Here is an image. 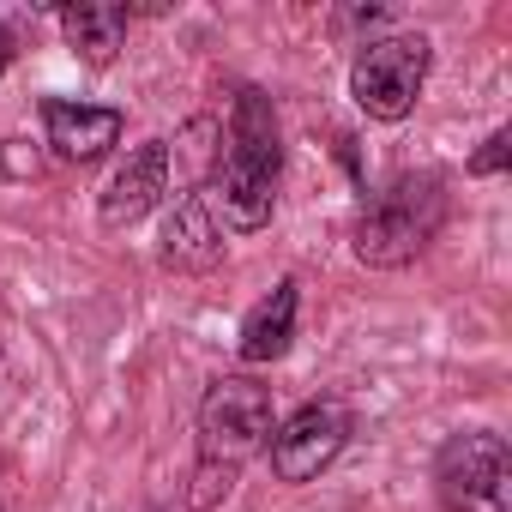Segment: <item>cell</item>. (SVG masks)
<instances>
[{"label": "cell", "mask_w": 512, "mask_h": 512, "mask_svg": "<svg viewBox=\"0 0 512 512\" xmlns=\"http://www.w3.org/2000/svg\"><path fill=\"white\" fill-rule=\"evenodd\" d=\"M278 416H272V386L260 374H217L199 398L193 416V470H187V506L217 512L241 470L266 452Z\"/></svg>", "instance_id": "1"}, {"label": "cell", "mask_w": 512, "mask_h": 512, "mask_svg": "<svg viewBox=\"0 0 512 512\" xmlns=\"http://www.w3.org/2000/svg\"><path fill=\"white\" fill-rule=\"evenodd\" d=\"M278 175H284V139H278V109L266 91L241 85L235 103H229V121H223V157H217V175L205 187L217 223L229 235H253L266 229L272 211H278Z\"/></svg>", "instance_id": "2"}, {"label": "cell", "mask_w": 512, "mask_h": 512, "mask_svg": "<svg viewBox=\"0 0 512 512\" xmlns=\"http://www.w3.org/2000/svg\"><path fill=\"white\" fill-rule=\"evenodd\" d=\"M452 217V193L440 169H404L386 187H374L350 217V253L374 272H404L434 247V235Z\"/></svg>", "instance_id": "3"}, {"label": "cell", "mask_w": 512, "mask_h": 512, "mask_svg": "<svg viewBox=\"0 0 512 512\" xmlns=\"http://www.w3.org/2000/svg\"><path fill=\"white\" fill-rule=\"evenodd\" d=\"M428 67H434V43L422 31H380L362 37L350 55V97L368 121L398 127L416 115L422 91H428Z\"/></svg>", "instance_id": "4"}, {"label": "cell", "mask_w": 512, "mask_h": 512, "mask_svg": "<svg viewBox=\"0 0 512 512\" xmlns=\"http://www.w3.org/2000/svg\"><path fill=\"white\" fill-rule=\"evenodd\" d=\"M512 452L494 428H458L434 452V500L446 512H506Z\"/></svg>", "instance_id": "5"}, {"label": "cell", "mask_w": 512, "mask_h": 512, "mask_svg": "<svg viewBox=\"0 0 512 512\" xmlns=\"http://www.w3.org/2000/svg\"><path fill=\"white\" fill-rule=\"evenodd\" d=\"M350 434H356V416H350L344 398H308V404L290 410V416L272 428V440H266L272 476H278L284 488H308V482H320V476L344 458Z\"/></svg>", "instance_id": "6"}, {"label": "cell", "mask_w": 512, "mask_h": 512, "mask_svg": "<svg viewBox=\"0 0 512 512\" xmlns=\"http://www.w3.org/2000/svg\"><path fill=\"white\" fill-rule=\"evenodd\" d=\"M163 199H175V193H169V151H163V139H145V145H133V151L109 169V181H103V193H97V223H103V229H133V223H145Z\"/></svg>", "instance_id": "7"}, {"label": "cell", "mask_w": 512, "mask_h": 512, "mask_svg": "<svg viewBox=\"0 0 512 512\" xmlns=\"http://www.w3.org/2000/svg\"><path fill=\"white\" fill-rule=\"evenodd\" d=\"M127 133V115L121 109H103V103H67V97H49L43 103V145L61 157V163H103Z\"/></svg>", "instance_id": "8"}, {"label": "cell", "mask_w": 512, "mask_h": 512, "mask_svg": "<svg viewBox=\"0 0 512 512\" xmlns=\"http://www.w3.org/2000/svg\"><path fill=\"white\" fill-rule=\"evenodd\" d=\"M223 247L229 241H223V223H217L211 199L205 193H181L169 205V217H163V266L181 272V278H205V272L223 266Z\"/></svg>", "instance_id": "9"}, {"label": "cell", "mask_w": 512, "mask_h": 512, "mask_svg": "<svg viewBox=\"0 0 512 512\" xmlns=\"http://www.w3.org/2000/svg\"><path fill=\"white\" fill-rule=\"evenodd\" d=\"M296 314H302V284H296V278H278L272 296H260V302L247 308V320H241V332H235V356H241L247 368L284 362L290 344H296Z\"/></svg>", "instance_id": "10"}, {"label": "cell", "mask_w": 512, "mask_h": 512, "mask_svg": "<svg viewBox=\"0 0 512 512\" xmlns=\"http://www.w3.org/2000/svg\"><path fill=\"white\" fill-rule=\"evenodd\" d=\"M169 151V193H205L211 175H217V157H223V121L217 115H193L175 127V139H163Z\"/></svg>", "instance_id": "11"}, {"label": "cell", "mask_w": 512, "mask_h": 512, "mask_svg": "<svg viewBox=\"0 0 512 512\" xmlns=\"http://www.w3.org/2000/svg\"><path fill=\"white\" fill-rule=\"evenodd\" d=\"M127 7H103V0H85V7H61V37L85 67H115V55L127 49Z\"/></svg>", "instance_id": "12"}, {"label": "cell", "mask_w": 512, "mask_h": 512, "mask_svg": "<svg viewBox=\"0 0 512 512\" xmlns=\"http://www.w3.org/2000/svg\"><path fill=\"white\" fill-rule=\"evenodd\" d=\"M506 157H512V127H494L482 145H476V157L464 163L476 181H494V175H506Z\"/></svg>", "instance_id": "13"}, {"label": "cell", "mask_w": 512, "mask_h": 512, "mask_svg": "<svg viewBox=\"0 0 512 512\" xmlns=\"http://www.w3.org/2000/svg\"><path fill=\"white\" fill-rule=\"evenodd\" d=\"M19 61V37H13V25H7V13H0V73H7Z\"/></svg>", "instance_id": "14"}, {"label": "cell", "mask_w": 512, "mask_h": 512, "mask_svg": "<svg viewBox=\"0 0 512 512\" xmlns=\"http://www.w3.org/2000/svg\"><path fill=\"white\" fill-rule=\"evenodd\" d=\"M0 512H7V506H0Z\"/></svg>", "instance_id": "15"}]
</instances>
